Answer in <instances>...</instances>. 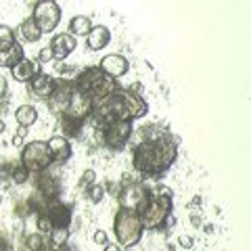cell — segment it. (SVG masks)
<instances>
[{
  "instance_id": "f35d334b",
  "label": "cell",
  "mask_w": 251,
  "mask_h": 251,
  "mask_svg": "<svg viewBox=\"0 0 251 251\" xmlns=\"http://www.w3.org/2000/svg\"><path fill=\"white\" fill-rule=\"evenodd\" d=\"M40 251H54V247H50V245H49V243H46V245H44V247H42Z\"/></svg>"
},
{
  "instance_id": "52a82bcc",
  "label": "cell",
  "mask_w": 251,
  "mask_h": 251,
  "mask_svg": "<svg viewBox=\"0 0 251 251\" xmlns=\"http://www.w3.org/2000/svg\"><path fill=\"white\" fill-rule=\"evenodd\" d=\"M117 197H120V203H122L124 209L140 211L145 207V203L151 199V193H149L145 186H140V184H130V186H126Z\"/></svg>"
},
{
  "instance_id": "836d02e7",
  "label": "cell",
  "mask_w": 251,
  "mask_h": 251,
  "mask_svg": "<svg viewBox=\"0 0 251 251\" xmlns=\"http://www.w3.org/2000/svg\"><path fill=\"white\" fill-rule=\"evenodd\" d=\"M21 145H23V136L15 134V136H13V147H21Z\"/></svg>"
},
{
  "instance_id": "d6986e66",
  "label": "cell",
  "mask_w": 251,
  "mask_h": 251,
  "mask_svg": "<svg viewBox=\"0 0 251 251\" xmlns=\"http://www.w3.org/2000/svg\"><path fill=\"white\" fill-rule=\"evenodd\" d=\"M15 120H17V124L21 126V128L34 126V122L38 120L36 107H31V105H21V107H17V111H15Z\"/></svg>"
},
{
  "instance_id": "7402d4cb",
  "label": "cell",
  "mask_w": 251,
  "mask_h": 251,
  "mask_svg": "<svg viewBox=\"0 0 251 251\" xmlns=\"http://www.w3.org/2000/svg\"><path fill=\"white\" fill-rule=\"evenodd\" d=\"M21 36L25 38L27 42H38L42 38V31H40V27L36 25V21L29 17V19H25L21 23Z\"/></svg>"
},
{
  "instance_id": "4dcf8cb0",
  "label": "cell",
  "mask_w": 251,
  "mask_h": 251,
  "mask_svg": "<svg viewBox=\"0 0 251 251\" xmlns=\"http://www.w3.org/2000/svg\"><path fill=\"white\" fill-rule=\"evenodd\" d=\"M54 61V54L50 50V46H44V49L38 52V63H52Z\"/></svg>"
},
{
  "instance_id": "5bb4252c",
  "label": "cell",
  "mask_w": 251,
  "mask_h": 251,
  "mask_svg": "<svg viewBox=\"0 0 251 251\" xmlns=\"http://www.w3.org/2000/svg\"><path fill=\"white\" fill-rule=\"evenodd\" d=\"M111 40V34H109V29L105 25H92V29L88 31V36H86V44H88L90 50H100L105 49Z\"/></svg>"
},
{
  "instance_id": "8fae6325",
  "label": "cell",
  "mask_w": 251,
  "mask_h": 251,
  "mask_svg": "<svg viewBox=\"0 0 251 251\" xmlns=\"http://www.w3.org/2000/svg\"><path fill=\"white\" fill-rule=\"evenodd\" d=\"M11 74L17 82H31L36 75H40V63L34 59H21L17 65L11 67Z\"/></svg>"
},
{
  "instance_id": "6da1fadb",
  "label": "cell",
  "mask_w": 251,
  "mask_h": 251,
  "mask_svg": "<svg viewBox=\"0 0 251 251\" xmlns=\"http://www.w3.org/2000/svg\"><path fill=\"white\" fill-rule=\"evenodd\" d=\"M178 155V136L163 134L157 140H143L132 151L134 170L147 176H161Z\"/></svg>"
},
{
  "instance_id": "ac0fdd59",
  "label": "cell",
  "mask_w": 251,
  "mask_h": 251,
  "mask_svg": "<svg viewBox=\"0 0 251 251\" xmlns=\"http://www.w3.org/2000/svg\"><path fill=\"white\" fill-rule=\"evenodd\" d=\"M23 59V46L19 42H15L9 50L0 52V67H15Z\"/></svg>"
},
{
  "instance_id": "e575fe53",
  "label": "cell",
  "mask_w": 251,
  "mask_h": 251,
  "mask_svg": "<svg viewBox=\"0 0 251 251\" xmlns=\"http://www.w3.org/2000/svg\"><path fill=\"white\" fill-rule=\"evenodd\" d=\"M105 251H122V249L117 247V243H107V245H105Z\"/></svg>"
},
{
  "instance_id": "d6a6232c",
  "label": "cell",
  "mask_w": 251,
  "mask_h": 251,
  "mask_svg": "<svg viewBox=\"0 0 251 251\" xmlns=\"http://www.w3.org/2000/svg\"><path fill=\"white\" fill-rule=\"evenodd\" d=\"M178 241H180V247H184V249H191L193 247V237H188V234H182Z\"/></svg>"
},
{
  "instance_id": "8d00e7d4",
  "label": "cell",
  "mask_w": 251,
  "mask_h": 251,
  "mask_svg": "<svg viewBox=\"0 0 251 251\" xmlns=\"http://www.w3.org/2000/svg\"><path fill=\"white\" fill-rule=\"evenodd\" d=\"M4 92H6V80L0 75V94H4Z\"/></svg>"
},
{
  "instance_id": "7a4b0ae2",
  "label": "cell",
  "mask_w": 251,
  "mask_h": 251,
  "mask_svg": "<svg viewBox=\"0 0 251 251\" xmlns=\"http://www.w3.org/2000/svg\"><path fill=\"white\" fill-rule=\"evenodd\" d=\"M170 214H172V191L170 188H159L145 203V207L138 211V218L143 228H159Z\"/></svg>"
},
{
  "instance_id": "f546056e",
  "label": "cell",
  "mask_w": 251,
  "mask_h": 251,
  "mask_svg": "<svg viewBox=\"0 0 251 251\" xmlns=\"http://www.w3.org/2000/svg\"><path fill=\"white\" fill-rule=\"evenodd\" d=\"M94 180H97V174H94V170H86L82 178H80V186H92L94 184Z\"/></svg>"
},
{
  "instance_id": "30bf717a",
  "label": "cell",
  "mask_w": 251,
  "mask_h": 251,
  "mask_svg": "<svg viewBox=\"0 0 251 251\" xmlns=\"http://www.w3.org/2000/svg\"><path fill=\"white\" fill-rule=\"evenodd\" d=\"M100 72H103L105 75L113 77V80H120L122 75H126V72H128V59L122 57V54H107V57L100 61Z\"/></svg>"
},
{
  "instance_id": "d4e9b609",
  "label": "cell",
  "mask_w": 251,
  "mask_h": 251,
  "mask_svg": "<svg viewBox=\"0 0 251 251\" xmlns=\"http://www.w3.org/2000/svg\"><path fill=\"white\" fill-rule=\"evenodd\" d=\"M105 193H107V188L103 184H92L88 188V199L92 203H100V201H103V197H105Z\"/></svg>"
},
{
  "instance_id": "44dd1931",
  "label": "cell",
  "mask_w": 251,
  "mask_h": 251,
  "mask_svg": "<svg viewBox=\"0 0 251 251\" xmlns=\"http://www.w3.org/2000/svg\"><path fill=\"white\" fill-rule=\"evenodd\" d=\"M82 124H84L82 120H75V117H69V115L63 113V117H61V128H63V132H65V138L69 140L72 136L80 134Z\"/></svg>"
},
{
  "instance_id": "3957f363",
  "label": "cell",
  "mask_w": 251,
  "mask_h": 251,
  "mask_svg": "<svg viewBox=\"0 0 251 251\" xmlns=\"http://www.w3.org/2000/svg\"><path fill=\"white\" fill-rule=\"evenodd\" d=\"M143 224H140V218H138V211L134 209H120L117 211V216L113 220V232L117 237V243H120L122 247H132L136 245L143 237Z\"/></svg>"
},
{
  "instance_id": "cb8c5ba5",
  "label": "cell",
  "mask_w": 251,
  "mask_h": 251,
  "mask_svg": "<svg viewBox=\"0 0 251 251\" xmlns=\"http://www.w3.org/2000/svg\"><path fill=\"white\" fill-rule=\"evenodd\" d=\"M9 176H11V180H13L15 184H23V182H27L29 172L19 163V166H11V174Z\"/></svg>"
},
{
  "instance_id": "277c9868",
  "label": "cell",
  "mask_w": 251,
  "mask_h": 251,
  "mask_svg": "<svg viewBox=\"0 0 251 251\" xmlns=\"http://www.w3.org/2000/svg\"><path fill=\"white\" fill-rule=\"evenodd\" d=\"M52 163V155L42 140L27 143L21 151V166L27 172H44Z\"/></svg>"
},
{
  "instance_id": "9c48e42d",
  "label": "cell",
  "mask_w": 251,
  "mask_h": 251,
  "mask_svg": "<svg viewBox=\"0 0 251 251\" xmlns=\"http://www.w3.org/2000/svg\"><path fill=\"white\" fill-rule=\"evenodd\" d=\"M92 109H94V103L86 97V94H82L80 90H72V99H69V107H67V111L65 115L69 117H75V120H82L84 122V117H88L92 113Z\"/></svg>"
},
{
  "instance_id": "7c38bea8",
  "label": "cell",
  "mask_w": 251,
  "mask_h": 251,
  "mask_svg": "<svg viewBox=\"0 0 251 251\" xmlns=\"http://www.w3.org/2000/svg\"><path fill=\"white\" fill-rule=\"evenodd\" d=\"M75 46H77L75 38L72 34H67V31L65 34H57L50 40V50L54 54V59H67L75 50Z\"/></svg>"
},
{
  "instance_id": "83f0119b",
  "label": "cell",
  "mask_w": 251,
  "mask_h": 251,
  "mask_svg": "<svg viewBox=\"0 0 251 251\" xmlns=\"http://www.w3.org/2000/svg\"><path fill=\"white\" fill-rule=\"evenodd\" d=\"M59 72H61V75H63V82H65V80H74V77H75V80H77V75H80L82 72H80V67H75V65H61L59 67Z\"/></svg>"
},
{
  "instance_id": "484cf974",
  "label": "cell",
  "mask_w": 251,
  "mask_h": 251,
  "mask_svg": "<svg viewBox=\"0 0 251 251\" xmlns=\"http://www.w3.org/2000/svg\"><path fill=\"white\" fill-rule=\"evenodd\" d=\"M67 239H69V230L67 228H57V230L50 232L52 247H59V245H63V243H67Z\"/></svg>"
},
{
  "instance_id": "4fadbf2b",
  "label": "cell",
  "mask_w": 251,
  "mask_h": 251,
  "mask_svg": "<svg viewBox=\"0 0 251 251\" xmlns=\"http://www.w3.org/2000/svg\"><path fill=\"white\" fill-rule=\"evenodd\" d=\"M72 86L65 84V82H57L54 84V92L50 94V103L52 107L57 109V111H63L65 113L67 111V107H69V99H72Z\"/></svg>"
},
{
  "instance_id": "5b68a950",
  "label": "cell",
  "mask_w": 251,
  "mask_h": 251,
  "mask_svg": "<svg viewBox=\"0 0 251 251\" xmlns=\"http://www.w3.org/2000/svg\"><path fill=\"white\" fill-rule=\"evenodd\" d=\"M31 19L36 21V25L40 27L42 34H50L61 21V9L52 0H40V2L34 4V17Z\"/></svg>"
},
{
  "instance_id": "ba28073f",
  "label": "cell",
  "mask_w": 251,
  "mask_h": 251,
  "mask_svg": "<svg viewBox=\"0 0 251 251\" xmlns=\"http://www.w3.org/2000/svg\"><path fill=\"white\" fill-rule=\"evenodd\" d=\"M44 214L49 216L50 224H52V230L67 228L69 222H72V209H69V205H65V203H61L57 199H50L49 203H46Z\"/></svg>"
},
{
  "instance_id": "1f68e13d",
  "label": "cell",
  "mask_w": 251,
  "mask_h": 251,
  "mask_svg": "<svg viewBox=\"0 0 251 251\" xmlns=\"http://www.w3.org/2000/svg\"><path fill=\"white\" fill-rule=\"evenodd\" d=\"M94 243H97V245H107V243H109L107 232L105 230H97V232H94Z\"/></svg>"
},
{
  "instance_id": "9a60e30c",
  "label": "cell",
  "mask_w": 251,
  "mask_h": 251,
  "mask_svg": "<svg viewBox=\"0 0 251 251\" xmlns=\"http://www.w3.org/2000/svg\"><path fill=\"white\" fill-rule=\"evenodd\" d=\"M46 147H49V151L52 155V161H65L69 155H72V145H69V140L65 136H52L49 143H46Z\"/></svg>"
},
{
  "instance_id": "8992f818",
  "label": "cell",
  "mask_w": 251,
  "mask_h": 251,
  "mask_svg": "<svg viewBox=\"0 0 251 251\" xmlns=\"http://www.w3.org/2000/svg\"><path fill=\"white\" fill-rule=\"evenodd\" d=\"M130 136H132V122L113 120L111 124L103 128V140H105V145L111 149H122L128 143Z\"/></svg>"
},
{
  "instance_id": "ffe728a7",
  "label": "cell",
  "mask_w": 251,
  "mask_h": 251,
  "mask_svg": "<svg viewBox=\"0 0 251 251\" xmlns=\"http://www.w3.org/2000/svg\"><path fill=\"white\" fill-rule=\"evenodd\" d=\"M90 29H92V23L88 17H84V15H75L72 19V23H69V34L74 38L75 36H88Z\"/></svg>"
},
{
  "instance_id": "4316f807",
  "label": "cell",
  "mask_w": 251,
  "mask_h": 251,
  "mask_svg": "<svg viewBox=\"0 0 251 251\" xmlns=\"http://www.w3.org/2000/svg\"><path fill=\"white\" fill-rule=\"evenodd\" d=\"M25 243H27V249H29V251H31V249H34V251H40V249L46 245V241H44V237H42L40 232H38V234H29V237L25 239Z\"/></svg>"
},
{
  "instance_id": "2e32d148",
  "label": "cell",
  "mask_w": 251,
  "mask_h": 251,
  "mask_svg": "<svg viewBox=\"0 0 251 251\" xmlns=\"http://www.w3.org/2000/svg\"><path fill=\"white\" fill-rule=\"evenodd\" d=\"M38 193L42 195L44 199H57L59 197V193H61V182L54 176L50 174H44L38 178Z\"/></svg>"
},
{
  "instance_id": "74e56055",
  "label": "cell",
  "mask_w": 251,
  "mask_h": 251,
  "mask_svg": "<svg viewBox=\"0 0 251 251\" xmlns=\"http://www.w3.org/2000/svg\"><path fill=\"white\" fill-rule=\"evenodd\" d=\"M15 134H19V136H23V138H25V134H27V128H21V126H19V130L15 132Z\"/></svg>"
},
{
  "instance_id": "d590c367",
  "label": "cell",
  "mask_w": 251,
  "mask_h": 251,
  "mask_svg": "<svg viewBox=\"0 0 251 251\" xmlns=\"http://www.w3.org/2000/svg\"><path fill=\"white\" fill-rule=\"evenodd\" d=\"M0 251H9V243H6L4 237H0Z\"/></svg>"
},
{
  "instance_id": "f1b7e54d",
  "label": "cell",
  "mask_w": 251,
  "mask_h": 251,
  "mask_svg": "<svg viewBox=\"0 0 251 251\" xmlns=\"http://www.w3.org/2000/svg\"><path fill=\"white\" fill-rule=\"evenodd\" d=\"M38 228H40V234L44 232H52V224L46 214H38Z\"/></svg>"
},
{
  "instance_id": "ab89813d",
  "label": "cell",
  "mask_w": 251,
  "mask_h": 251,
  "mask_svg": "<svg viewBox=\"0 0 251 251\" xmlns=\"http://www.w3.org/2000/svg\"><path fill=\"white\" fill-rule=\"evenodd\" d=\"M2 132H4V122L0 120V134H2Z\"/></svg>"
},
{
  "instance_id": "e0dca14e",
  "label": "cell",
  "mask_w": 251,
  "mask_h": 251,
  "mask_svg": "<svg viewBox=\"0 0 251 251\" xmlns=\"http://www.w3.org/2000/svg\"><path fill=\"white\" fill-rule=\"evenodd\" d=\"M54 84L57 82H54L50 75L40 74L31 80V92L38 94V97H42V99H50V94L54 92Z\"/></svg>"
},
{
  "instance_id": "603a6c76",
  "label": "cell",
  "mask_w": 251,
  "mask_h": 251,
  "mask_svg": "<svg viewBox=\"0 0 251 251\" xmlns=\"http://www.w3.org/2000/svg\"><path fill=\"white\" fill-rule=\"evenodd\" d=\"M13 44H15V31L6 25H0V52L9 50Z\"/></svg>"
}]
</instances>
